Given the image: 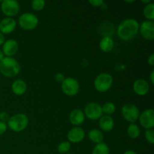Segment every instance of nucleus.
Returning <instances> with one entry per match:
<instances>
[{"mask_svg": "<svg viewBox=\"0 0 154 154\" xmlns=\"http://www.w3.org/2000/svg\"><path fill=\"white\" fill-rule=\"evenodd\" d=\"M92 154H110V148L105 143H99L95 146Z\"/></svg>", "mask_w": 154, "mask_h": 154, "instance_id": "nucleus-23", "label": "nucleus"}, {"mask_svg": "<svg viewBox=\"0 0 154 154\" xmlns=\"http://www.w3.org/2000/svg\"><path fill=\"white\" fill-rule=\"evenodd\" d=\"M84 114L85 117H87L90 120H99L103 115L102 106L97 102H90L84 108Z\"/></svg>", "mask_w": 154, "mask_h": 154, "instance_id": "nucleus-9", "label": "nucleus"}, {"mask_svg": "<svg viewBox=\"0 0 154 154\" xmlns=\"http://www.w3.org/2000/svg\"><path fill=\"white\" fill-rule=\"evenodd\" d=\"M102 113L105 114V115L111 116L116 111V105L113 102H108L102 105Z\"/></svg>", "mask_w": 154, "mask_h": 154, "instance_id": "nucleus-24", "label": "nucleus"}, {"mask_svg": "<svg viewBox=\"0 0 154 154\" xmlns=\"http://www.w3.org/2000/svg\"><path fill=\"white\" fill-rule=\"evenodd\" d=\"M8 129L7 123H4V122L0 121V135H3L4 133H5V132Z\"/></svg>", "mask_w": 154, "mask_h": 154, "instance_id": "nucleus-30", "label": "nucleus"}, {"mask_svg": "<svg viewBox=\"0 0 154 154\" xmlns=\"http://www.w3.org/2000/svg\"><path fill=\"white\" fill-rule=\"evenodd\" d=\"M145 139L149 144H153L154 143V131L153 129H147L144 133Z\"/></svg>", "mask_w": 154, "mask_h": 154, "instance_id": "nucleus-27", "label": "nucleus"}, {"mask_svg": "<svg viewBox=\"0 0 154 154\" xmlns=\"http://www.w3.org/2000/svg\"><path fill=\"white\" fill-rule=\"evenodd\" d=\"M66 154H72V153H69H69H66Z\"/></svg>", "mask_w": 154, "mask_h": 154, "instance_id": "nucleus-39", "label": "nucleus"}, {"mask_svg": "<svg viewBox=\"0 0 154 154\" xmlns=\"http://www.w3.org/2000/svg\"><path fill=\"white\" fill-rule=\"evenodd\" d=\"M143 14L147 20L153 21L154 20V3L150 2L146 5L143 10Z\"/></svg>", "mask_w": 154, "mask_h": 154, "instance_id": "nucleus-22", "label": "nucleus"}, {"mask_svg": "<svg viewBox=\"0 0 154 154\" xmlns=\"http://www.w3.org/2000/svg\"><path fill=\"white\" fill-rule=\"evenodd\" d=\"M85 137V132L80 126H75L69 130L67 134V138L70 143H80Z\"/></svg>", "mask_w": 154, "mask_h": 154, "instance_id": "nucleus-12", "label": "nucleus"}, {"mask_svg": "<svg viewBox=\"0 0 154 154\" xmlns=\"http://www.w3.org/2000/svg\"><path fill=\"white\" fill-rule=\"evenodd\" d=\"M114 42L111 37L105 36L102 37L99 42V48L102 51L105 53H108L114 49Z\"/></svg>", "mask_w": 154, "mask_h": 154, "instance_id": "nucleus-19", "label": "nucleus"}, {"mask_svg": "<svg viewBox=\"0 0 154 154\" xmlns=\"http://www.w3.org/2000/svg\"><path fill=\"white\" fill-rule=\"evenodd\" d=\"M89 3L94 7H102L104 5V2L102 0H90Z\"/></svg>", "mask_w": 154, "mask_h": 154, "instance_id": "nucleus-29", "label": "nucleus"}, {"mask_svg": "<svg viewBox=\"0 0 154 154\" xmlns=\"http://www.w3.org/2000/svg\"><path fill=\"white\" fill-rule=\"evenodd\" d=\"M20 6L15 0H3L1 2V11L7 17H13L20 11Z\"/></svg>", "mask_w": 154, "mask_h": 154, "instance_id": "nucleus-8", "label": "nucleus"}, {"mask_svg": "<svg viewBox=\"0 0 154 154\" xmlns=\"http://www.w3.org/2000/svg\"><path fill=\"white\" fill-rule=\"evenodd\" d=\"M113 77L109 73H101L94 80V87L99 93H105L113 85Z\"/></svg>", "mask_w": 154, "mask_h": 154, "instance_id": "nucleus-4", "label": "nucleus"}, {"mask_svg": "<svg viewBox=\"0 0 154 154\" xmlns=\"http://www.w3.org/2000/svg\"><path fill=\"white\" fill-rule=\"evenodd\" d=\"M5 42V35L2 33L0 32V46L4 44V42Z\"/></svg>", "mask_w": 154, "mask_h": 154, "instance_id": "nucleus-33", "label": "nucleus"}, {"mask_svg": "<svg viewBox=\"0 0 154 154\" xmlns=\"http://www.w3.org/2000/svg\"><path fill=\"white\" fill-rule=\"evenodd\" d=\"M88 138L92 142L95 144H99V143L103 142L104 135L99 129H93L89 131L88 132Z\"/></svg>", "mask_w": 154, "mask_h": 154, "instance_id": "nucleus-20", "label": "nucleus"}, {"mask_svg": "<svg viewBox=\"0 0 154 154\" xmlns=\"http://www.w3.org/2000/svg\"><path fill=\"white\" fill-rule=\"evenodd\" d=\"M9 118H10V116L7 112H5V111L0 112V121L6 123V122L8 121Z\"/></svg>", "mask_w": 154, "mask_h": 154, "instance_id": "nucleus-28", "label": "nucleus"}, {"mask_svg": "<svg viewBox=\"0 0 154 154\" xmlns=\"http://www.w3.org/2000/svg\"><path fill=\"white\" fill-rule=\"evenodd\" d=\"M121 114L123 118L130 123H135L138 120L140 111L138 107L132 103H126L122 107Z\"/></svg>", "mask_w": 154, "mask_h": 154, "instance_id": "nucleus-6", "label": "nucleus"}, {"mask_svg": "<svg viewBox=\"0 0 154 154\" xmlns=\"http://www.w3.org/2000/svg\"><path fill=\"white\" fill-rule=\"evenodd\" d=\"M85 120L84 111L81 109H75L70 113L69 121L73 126H78L82 124Z\"/></svg>", "mask_w": 154, "mask_h": 154, "instance_id": "nucleus-17", "label": "nucleus"}, {"mask_svg": "<svg viewBox=\"0 0 154 154\" xmlns=\"http://www.w3.org/2000/svg\"><path fill=\"white\" fill-rule=\"evenodd\" d=\"M20 65L16 59L5 57L0 62V74L7 78H14L20 72Z\"/></svg>", "mask_w": 154, "mask_h": 154, "instance_id": "nucleus-2", "label": "nucleus"}, {"mask_svg": "<svg viewBox=\"0 0 154 154\" xmlns=\"http://www.w3.org/2000/svg\"><path fill=\"white\" fill-rule=\"evenodd\" d=\"M38 18L35 14L32 13H23L18 19V24L23 30L31 31L38 25Z\"/></svg>", "mask_w": 154, "mask_h": 154, "instance_id": "nucleus-5", "label": "nucleus"}, {"mask_svg": "<svg viewBox=\"0 0 154 154\" xmlns=\"http://www.w3.org/2000/svg\"><path fill=\"white\" fill-rule=\"evenodd\" d=\"M99 126L102 131L110 132L114 127V120L111 116L102 115L99 120Z\"/></svg>", "mask_w": 154, "mask_h": 154, "instance_id": "nucleus-16", "label": "nucleus"}, {"mask_svg": "<svg viewBox=\"0 0 154 154\" xmlns=\"http://www.w3.org/2000/svg\"><path fill=\"white\" fill-rule=\"evenodd\" d=\"M123 154H138L136 153V152H135L134 150H126V151H125Z\"/></svg>", "mask_w": 154, "mask_h": 154, "instance_id": "nucleus-35", "label": "nucleus"}, {"mask_svg": "<svg viewBox=\"0 0 154 154\" xmlns=\"http://www.w3.org/2000/svg\"><path fill=\"white\" fill-rule=\"evenodd\" d=\"M141 129L136 123H130L127 128V135L132 139H136L140 136Z\"/></svg>", "mask_w": 154, "mask_h": 154, "instance_id": "nucleus-21", "label": "nucleus"}, {"mask_svg": "<svg viewBox=\"0 0 154 154\" xmlns=\"http://www.w3.org/2000/svg\"><path fill=\"white\" fill-rule=\"evenodd\" d=\"M31 7L35 11H40L45 8V2L44 0H33L31 2Z\"/></svg>", "mask_w": 154, "mask_h": 154, "instance_id": "nucleus-26", "label": "nucleus"}, {"mask_svg": "<svg viewBox=\"0 0 154 154\" xmlns=\"http://www.w3.org/2000/svg\"><path fill=\"white\" fill-rule=\"evenodd\" d=\"M17 27V22L13 17H7L0 21V32L5 34H10L13 32Z\"/></svg>", "mask_w": 154, "mask_h": 154, "instance_id": "nucleus-15", "label": "nucleus"}, {"mask_svg": "<svg viewBox=\"0 0 154 154\" xmlns=\"http://www.w3.org/2000/svg\"><path fill=\"white\" fill-rule=\"evenodd\" d=\"M140 125L144 129H153L154 127V111L153 109H147L140 113L138 117Z\"/></svg>", "mask_w": 154, "mask_h": 154, "instance_id": "nucleus-10", "label": "nucleus"}, {"mask_svg": "<svg viewBox=\"0 0 154 154\" xmlns=\"http://www.w3.org/2000/svg\"><path fill=\"white\" fill-rule=\"evenodd\" d=\"M4 57H5V56H4V54H3L2 51V50H0V62H1L3 59H4Z\"/></svg>", "mask_w": 154, "mask_h": 154, "instance_id": "nucleus-36", "label": "nucleus"}, {"mask_svg": "<svg viewBox=\"0 0 154 154\" xmlns=\"http://www.w3.org/2000/svg\"><path fill=\"white\" fill-rule=\"evenodd\" d=\"M132 88L135 93H136L138 96H144L148 93L150 90V85L145 79L139 78L133 83Z\"/></svg>", "mask_w": 154, "mask_h": 154, "instance_id": "nucleus-14", "label": "nucleus"}, {"mask_svg": "<svg viewBox=\"0 0 154 154\" xmlns=\"http://www.w3.org/2000/svg\"><path fill=\"white\" fill-rule=\"evenodd\" d=\"M65 76L64 75H63V73H60V72H59V73H57L55 75V80L57 81H58V82H60L62 83L63 81L65 80Z\"/></svg>", "mask_w": 154, "mask_h": 154, "instance_id": "nucleus-31", "label": "nucleus"}, {"mask_svg": "<svg viewBox=\"0 0 154 154\" xmlns=\"http://www.w3.org/2000/svg\"><path fill=\"white\" fill-rule=\"evenodd\" d=\"M11 90L17 96H22L27 90L26 83L22 79L15 80L11 84Z\"/></svg>", "mask_w": 154, "mask_h": 154, "instance_id": "nucleus-18", "label": "nucleus"}, {"mask_svg": "<svg viewBox=\"0 0 154 154\" xmlns=\"http://www.w3.org/2000/svg\"><path fill=\"white\" fill-rule=\"evenodd\" d=\"M126 2H128V3H132V2H135V1H134V0H132V1H126Z\"/></svg>", "mask_w": 154, "mask_h": 154, "instance_id": "nucleus-38", "label": "nucleus"}, {"mask_svg": "<svg viewBox=\"0 0 154 154\" xmlns=\"http://www.w3.org/2000/svg\"><path fill=\"white\" fill-rule=\"evenodd\" d=\"M141 35L146 40L151 41L154 39V23L153 21L144 20L139 24V31Z\"/></svg>", "mask_w": 154, "mask_h": 154, "instance_id": "nucleus-11", "label": "nucleus"}, {"mask_svg": "<svg viewBox=\"0 0 154 154\" xmlns=\"http://www.w3.org/2000/svg\"><path fill=\"white\" fill-rule=\"evenodd\" d=\"M62 91L68 96H75L80 90V84L74 78H66L61 83Z\"/></svg>", "mask_w": 154, "mask_h": 154, "instance_id": "nucleus-7", "label": "nucleus"}, {"mask_svg": "<svg viewBox=\"0 0 154 154\" xmlns=\"http://www.w3.org/2000/svg\"><path fill=\"white\" fill-rule=\"evenodd\" d=\"M71 149V143L69 141H63L60 143V144L57 147V150L60 153L66 154L69 153Z\"/></svg>", "mask_w": 154, "mask_h": 154, "instance_id": "nucleus-25", "label": "nucleus"}, {"mask_svg": "<svg viewBox=\"0 0 154 154\" xmlns=\"http://www.w3.org/2000/svg\"><path fill=\"white\" fill-rule=\"evenodd\" d=\"M147 63L150 65V66H153L154 65V54H151L148 57V59H147Z\"/></svg>", "mask_w": 154, "mask_h": 154, "instance_id": "nucleus-32", "label": "nucleus"}, {"mask_svg": "<svg viewBox=\"0 0 154 154\" xmlns=\"http://www.w3.org/2000/svg\"><path fill=\"white\" fill-rule=\"evenodd\" d=\"M139 23L134 18L125 19L119 24L117 34L119 38L123 41H130L138 35Z\"/></svg>", "mask_w": 154, "mask_h": 154, "instance_id": "nucleus-1", "label": "nucleus"}, {"mask_svg": "<svg viewBox=\"0 0 154 154\" xmlns=\"http://www.w3.org/2000/svg\"><path fill=\"white\" fill-rule=\"evenodd\" d=\"M19 45L14 39H8L2 45V51L4 56L7 57H12L17 54Z\"/></svg>", "mask_w": 154, "mask_h": 154, "instance_id": "nucleus-13", "label": "nucleus"}, {"mask_svg": "<svg viewBox=\"0 0 154 154\" xmlns=\"http://www.w3.org/2000/svg\"><path fill=\"white\" fill-rule=\"evenodd\" d=\"M151 2H152L151 0H141V2L144 3V4H146V5L149 4V3H150Z\"/></svg>", "mask_w": 154, "mask_h": 154, "instance_id": "nucleus-37", "label": "nucleus"}, {"mask_svg": "<svg viewBox=\"0 0 154 154\" xmlns=\"http://www.w3.org/2000/svg\"><path fill=\"white\" fill-rule=\"evenodd\" d=\"M150 82H151V84H154V71L153 70H152L151 72H150Z\"/></svg>", "mask_w": 154, "mask_h": 154, "instance_id": "nucleus-34", "label": "nucleus"}, {"mask_svg": "<svg viewBox=\"0 0 154 154\" xmlns=\"http://www.w3.org/2000/svg\"><path fill=\"white\" fill-rule=\"evenodd\" d=\"M29 124V118L25 114L20 113L11 116L7 122L8 128L15 132H20L26 129Z\"/></svg>", "mask_w": 154, "mask_h": 154, "instance_id": "nucleus-3", "label": "nucleus"}]
</instances>
